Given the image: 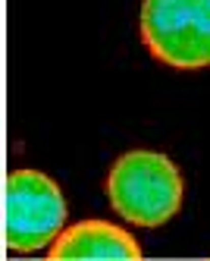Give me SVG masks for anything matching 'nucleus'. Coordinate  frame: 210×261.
I'll return each mask as SVG.
<instances>
[{
  "instance_id": "obj_1",
  "label": "nucleus",
  "mask_w": 210,
  "mask_h": 261,
  "mask_svg": "<svg viewBox=\"0 0 210 261\" xmlns=\"http://www.w3.org/2000/svg\"><path fill=\"white\" fill-rule=\"evenodd\" d=\"M107 198L132 227H163L182 204V173L160 151H126L107 173Z\"/></svg>"
},
{
  "instance_id": "obj_2",
  "label": "nucleus",
  "mask_w": 210,
  "mask_h": 261,
  "mask_svg": "<svg viewBox=\"0 0 210 261\" xmlns=\"http://www.w3.org/2000/svg\"><path fill=\"white\" fill-rule=\"evenodd\" d=\"M66 227L63 192L41 170H13L4 179V242L10 252L32 255Z\"/></svg>"
},
{
  "instance_id": "obj_3",
  "label": "nucleus",
  "mask_w": 210,
  "mask_h": 261,
  "mask_svg": "<svg viewBox=\"0 0 210 261\" xmlns=\"http://www.w3.org/2000/svg\"><path fill=\"white\" fill-rule=\"evenodd\" d=\"M141 41L173 69L210 66V0H144Z\"/></svg>"
},
{
  "instance_id": "obj_4",
  "label": "nucleus",
  "mask_w": 210,
  "mask_h": 261,
  "mask_svg": "<svg viewBox=\"0 0 210 261\" xmlns=\"http://www.w3.org/2000/svg\"><path fill=\"white\" fill-rule=\"evenodd\" d=\"M47 261H144L138 239L110 220H82L53 239Z\"/></svg>"
}]
</instances>
